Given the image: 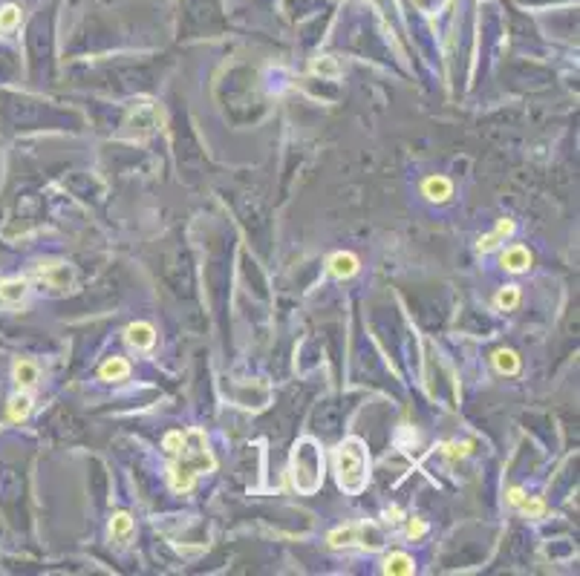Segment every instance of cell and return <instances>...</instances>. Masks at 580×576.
Masks as SVG:
<instances>
[{"instance_id": "22", "label": "cell", "mask_w": 580, "mask_h": 576, "mask_svg": "<svg viewBox=\"0 0 580 576\" xmlns=\"http://www.w3.org/2000/svg\"><path fill=\"white\" fill-rule=\"evenodd\" d=\"M413 6H416L419 12H424V15H436V12L442 9V0H413Z\"/></svg>"}, {"instance_id": "9", "label": "cell", "mask_w": 580, "mask_h": 576, "mask_svg": "<svg viewBox=\"0 0 580 576\" xmlns=\"http://www.w3.org/2000/svg\"><path fill=\"white\" fill-rule=\"evenodd\" d=\"M503 265H505V271H526L529 265H531V254H529V248H522V245H511L505 254H503Z\"/></svg>"}, {"instance_id": "26", "label": "cell", "mask_w": 580, "mask_h": 576, "mask_svg": "<svg viewBox=\"0 0 580 576\" xmlns=\"http://www.w3.org/2000/svg\"><path fill=\"white\" fill-rule=\"evenodd\" d=\"M496 234H500L503 240H505V236H511V234H514V222H511V219H500V225H496Z\"/></svg>"}, {"instance_id": "11", "label": "cell", "mask_w": 580, "mask_h": 576, "mask_svg": "<svg viewBox=\"0 0 580 576\" xmlns=\"http://www.w3.org/2000/svg\"><path fill=\"white\" fill-rule=\"evenodd\" d=\"M99 375H101V381H113V384H119V381H124V377L130 375V363L124 360V358H110V360L101 363Z\"/></svg>"}, {"instance_id": "2", "label": "cell", "mask_w": 580, "mask_h": 576, "mask_svg": "<svg viewBox=\"0 0 580 576\" xmlns=\"http://www.w3.org/2000/svg\"><path fill=\"white\" fill-rule=\"evenodd\" d=\"M335 479L347 496H358L370 481V453L361 438H343L335 449Z\"/></svg>"}, {"instance_id": "7", "label": "cell", "mask_w": 580, "mask_h": 576, "mask_svg": "<svg viewBox=\"0 0 580 576\" xmlns=\"http://www.w3.org/2000/svg\"><path fill=\"white\" fill-rule=\"evenodd\" d=\"M326 268H329V274L338 277V279H350L358 271V257L355 254H347V251H338V254L329 257Z\"/></svg>"}, {"instance_id": "25", "label": "cell", "mask_w": 580, "mask_h": 576, "mask_svg": "<svg viewBox=\"0 0 580 576\" xmlns=\"http://www.w3.org/2000/svg\"><path fill=\"white\" fill-rule=\"evenodd\" d=\"M468 449H471V444H450L448 447V458H465Z\"/></svg>"}, {"instance_id": "6", "label": "cell", "mask_w": 580, "mask_h": 576, "mask_svg": "<svg viewBox=\"0 0 580 576\" xmlns=\"http://www.w3.org/2000/svg\"><path fill=\"white\" fill-rule=\"evenodd\" d=\"M38 271H40V277H47L55 288H70L73 286V268L67 262H44Z\"/></svg>"}, {"instance_id": "20", "label": "cell", "mask_w": 580, "mask_h": 576, "mask_svg": "<svg viewBox=\"0 0 580 576\" xmlns=\"http://www.w3.org/2000/svg\"><path fill=\"white\" fill-rule=\"evenodd\" d=\"M520 510L526 513L529 518H540V516L546 513V504H543L540 499H529V496H526V499H522V504H520Z\"/></svg>"}, {"instance_id": "10", "label": "cell", "mask_w": 580, "mask_h": 576, "mask_svg": "<svg viewBox=\"0 0 580 576\" xmlns=\"http://www.w3.org/2000/svg\"><path fill=\"white\" fill-rule=\"evenodd\" d=\"M384 573H390V576H410V573H416V565H413V559L407 553H390L384 559Z\"/></svg>"}, {"instance_id": "18", "label": "cell", "mask_w": 580, "mask_h": 576, "mask_svg": "<svg viewBox=\"0 0 580 576\" xmlns=\"http://www.w3.org/2000/svg\"><path fill=\"white\" fill-rule=\"evenodd\" d=\"M517 303H520V288L517 286H505L500 294H496V305L505 308V312L517 308Z\"/></svg>"}, {"instance_id": "23", "label": "cell", "mask_w": 580, "mask_h": 576, "mask_svg": "<svg viewBox=\"0 0 580 576\" xmlns=\"http://www.w3.org/2000/svg\"><path fill=\"white\" fill-rule=\"evenodd\" d=\"M427 533V525L422 522V518H410V525H407V536L410 539H422Z\"/></svg>"}, {"instance_id": "4", "label": "cell", "mask_w": 580, "mask_h": 576, "mask_svg": "<svg viewBox=\"0 0 580 576\" xmlns=\"http://www.w3.org/2000/svg\"><path fill=\"white\" fill-rule=\"evenodd\" d=\"M326 542H329V547H361V551L376 553L387 544V536L376 522H355V525L329 530Z\"/></svg>"}, {"instance_id": "19", "label": "cell", "mask_w": 580, "mask_h": 576, "mask_svg": "<svg viewBox=\"0 0 580 576\" xmlns=\"http://www.w3.org/2000/svg\"><path fill=\"white\" fill-rule=\"evenodd\" d=\"M21 23V9L15 3H9L0 9V29H15V26Z\"/></svg>"}, {"instance_id": "15", "label": "cell", "mask_w": 580, "mask_h": 576, "mask_svg": "<svg viewBox=\"0 0 580 576\" xmlns=\"http://www.w3.org/2000/svg\"><path fill=\"white\" fill-rule=\"evenodd\" d=\"M130 530H133V518H130V513H116L113 522H110V536H113L116 542H124V539L130 536Z\"/></svg>"}, {"instance_id": "17", "label": "cell", "mask_w": 580, "mask_h": 576, "mask_svg": "<svg viewBox=\"0 0 580 576\" xmlns=\"http://www.w3.org/2000/svg\"><path fill=\"white\" fill-rule=\"evenodd\" d=\"M312 73L321 75V78H338V75H341V66H338L335 58L324 55V58H315V61H312Z\"/></svg>"}, {"instance_id": "5", "label": "cell", "mask_w": 580, "mask_h": 576, "mask_svg": "<svg viewBox=\"0 0 580 576\" xmlns=\"http://www.w3.org/2000/svg\"><path fill=\"white\" fill-rule=\"evenodd\" d=\"M124 340H128V346L136 349V352H145V349L156 343V329L150 326V323H133V326H128V331H124Z\"/></svg>"}, {"instance_id": "3", "label": "cell", "mask_w": 580, "mask_h": 576, "mask_svg": "<svg viewBox=\"0 0 580 576\" xmlns=\"http://www.w3.org/2000/svg\"><path fill=\"white\" fill-rule=\"evenodd\" d=\"M324 453L315 438H300L289 461V479L300 496H315L324 484Z\"/></svg>"}, {"instance_id": "21", "label": "cell", "mask_w": 580, "mask_h": 576, "mask_svg": "<svg viewBox=\"0 0 580 576\" xmlns=\"http://www.w3.org/2000/svg\"><path fill=\"white\" fill-rule=\"evenodd\" d=\"M500 242H503V236L494 231V234H488V236H482V240H479V251H482V254H491L494 248H500Z\"/></svg>"}, {"instance_id": "12", "label": "cell", "mask_w": 580, "mask_h": 576, "mask_svg": "<svg viewBox=\"0 0 580 576\" xmlns=\"http://www.w3.org/2000/svg\"><path fill=\"white\" fill-rule=\"evenodd\" d=\"M38 366L32 360H18L15 363V384L18 386H35L38 384Z\"/></svg>"}, {"instance_id": "24", "label": "cell", "mask_w": 580, "mask_h": 576, "mask_svg": "<svg viewBox=\"0 0 580 576\" xmlns=\"http://www.w3.org/2000/svg\"><path fill=\"white\" fill-rule=\"evenodd\" d=\"M162 444H165V449H168V453H173V449H176L179 444H182V432H168V435H165V441H162Z\"/></svg>"}, {"instance_id": "13", "label": "cell", "mask_w": 580, "mask_h": 576, "mask_svg": "<svg viewBox=\"0 0 580 576\" xmlns=\"http://www.w3.org/2000/svg\"><path fill=\"white\" fill-rule=\"evenodd\" d=\"M494 366L503 375H517L520 372V358H517V352H511V349H500V352L494 355Z\"/></svg>"}, {"instance_id": "8", "label": "cell", "mask_w": 580, "mask_h": 576, "mask_svg": "<svg viewBox=\"0 0 580 576\" xmlns=\"http://www.w3.org/2000/svg\"><path fill=\"white\" fill-rule=\"evenodd\" d=\"M422 190H424V196L431 202H448L450 193H453V185H450L445 176H431V179H424Z\"/></svg>"}, {"instance_id": "1", "label": "cell", "mask_w": 580, "mask_h": 576, "mask_svg": "<svg viewBox=\"0 0 580 576\" xmlns=\"http://www.w3.org/2000/svg\"><path fill=\"white\" fill-rule=\"evenodd\" d=\"M173 461L168 467V475H171V487L176 493H188L197 481V475L202 473H214L217 461L208 449V438H205L202 429H188L182 432V444L173 449Z\"/></svg>"}, {"instance_id": "14", "label": "cell", "mask_w": 580, "mask_h": 576, "mask_svg": "<svg viewBox=\"0 0 580 576\" xmlns=\"http://www.w3.org/2000/svg\"><path fill=\"white\" fill-rule=\"evenodd\" d=\"M26 279H6V283H0V297L6 303H21L26 297Z\"/></svg>"}, {"instance_id": "16", "label": "cell", "mask_w": 580, "mask_h": 576, "mask_svg": "<svg viewBox=\"0 0 580 576\" xmlns=\"http://www.w3.org/2000/svg\"><path fill=\"white\" fill-rule=\"evenodd\" d=\"M29 412H32V398L26 395V392H21V395H15L9 401V418L12 421H23Z\"/></svg>"}, {"instance_id": "27", "label": "cell", "mask_w": 580, "mask_h": 576, "mask_svg": "<svg viewBox=\"0 0 580 576\" xmlns=\"http://www.w3.org/2000/svg\"><path fill=\"white\" fill-rule=\"evenodd\" d=\"M522 499H526V493H522L520 487H511V490H508V501L514 504V508H520V504H522Z\"/></svg>"}]
</instances>
